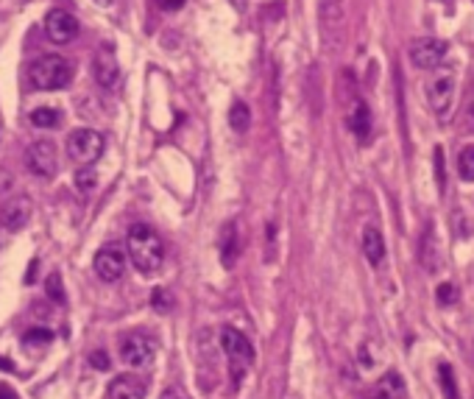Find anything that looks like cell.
Wrapping results in <instances>:
<instances>
[{
	"label": "cell",
	"mask_w": 474,
	"mask_h": 399,
	"mask_svg": "<svg viewBox=\"0 0 474 399\" xmlns=\"http://www.w3.org/2000/svg\"><path fill=\"white\" fill-rule=\"evenodd\" d=\"M457 173L463 181H474V142L463 145L457 154Z\"/></svg>",
	"instance_id": "obj_22"
},
{
	"label": "cell",
	"mask_w": 474,
	"mask_h": 399,
	"mask_svg": "<svg viewBox=\"0 0 474 399\" xmlns=\"http://www.w3.org/2000/svg\"><path fill=\"white\" fill-rule=\"evenodd\" d=\"M45 288H48V296L56 302V304H65V288H62V277H59V271H54V274H48V282H45Z\"/></svg>",
	"instance_id": "obj_26"
},
{
	"label": "cell",
	"mask_w": 474,
	"mask_h": 399,
	"mask_svg": "<svg viewBox=\"0 0 474 399\" xmlns=\"http://www.w3.org/2000/svg\"><path fill=\"white\" fill-rule=\"evenodd\" d=\"M151 307L156 313H170L173 310V296L165 291V288H154L151 291Z\"/></svg>",
	"instance_id": "obj_24"
},
{
	"label": "cell",
	"mask_w": 474,
	"mask_h": 399,
	"mask_svg": "<svg viewBox=\"0 0 474 399\" xmlns=\"http://www.w3.org/2000/svg\"><path fill=\"white\" fill-rule=\"evenodd\" d=\"M466 115H468V123H471V129H474V90H471V95H468V106H466Z\"/></svg>",
	"instance_id": "obj_34"
},
{
	"label": "cell",
	"mask_w": 474,
	"mask_h": 399,
	"mask_svg": "<svg viewBox=\"0 0 474 399\" xmlns=\"http://www.w3.org/2000/svg\"><path fill=\"white\" fill-rule=\"evenodd\" d=\"M73 79V70H70V62L56 56V54H48V56H40L37 62H31L28 67V81L34 90L40 92H54V90H62L67 87Z\"/></svg>",
	"instance_id": "obj_2"
},
{
	"label": "cell",
	"mask_w": 474,
	"mask_h": 399,
	"mask_svg": "<svg viewBox=\"0 0 474 399\" xmlns=\"http://www.w3.org/2000/svg\"><path fill=\"white\" fill-rule=\"evenodd\" d=\"M0 399H17L15 388H12V385H6V382H0Z\"/></svg>",
	"instance_id": "obj_33"
},
{
	"label": "cell",
	"mask_w": 474,
	"mask_h": 399,
	"mask_svg": "<svg viewBox=\"0 0 474 399\" xmlns=\"http://www.w3.org/2000/svg\"><path fill=\"white\" fill-rule=\"evenodd\" d=\"M379 391H385V393L393 399V393H402V391H404V385H402V377H399L396 371H388V374L382 377V382H379Z\"/></svg>",
	"instance_id": "obj_28"
},
{
	"label": "cell",
	"mask_w": 474,
	"mask_h": 399,
	"mask_svg": "<svg viewBox=\"0 0 474 399\" xmlns=\"http://www.w3.org/2000/svg\"><path fill=\"white\" fill-rule=\"evenodd\" d=\"M0 368H3V371H15V363L9 357H0Z\"/></svg>",
	"instance_id": "obj_36"
},
{
	"label": "cell",
	"mask_w": 474,
	"mask_h": 399,
	"mask_svg": "<svg viewBox=\"0 0 474 399\" xmlns=\"http://www.w3.org/2000/svg\"><path fill=\"white\" fill-rule=\"evenodd\" d=\"M59 120H62L59 117V109H54V106H40V109L31 112V123L37 129H56Z\"/></svg>",
	"instance_id": "obj_20"
},
{
	"label": "cell",
	"mask_w": 474,
	"mask_h": 399,
	"mask_svg": "<svg viewBox=\"0 0 474 399\" xmlns=\"http://www.w3.org/2000/svg\"><path fill=\"white\" fill-rule=\"evenodd\" d=\"M363 254H366V260L377 268V266H382V260H385V238H382V232L377 229V227H366L363 229Z\"/></svg>",
	"instance_id": "obj_15"
},
{
	"label": "cell",
	"mask_w": 474,
	"mask_h": 399,
	"mask_svg": "<svg viewBox=\"0 0 474 399\" xmlns=\"http://www.w3.org/2000/svg\"><path fill=\"white\" fill-rule=\"evenodd\" d=\"M92 268H95L98 279H104V282H117V279L126 274V252H123L120 246H115V243L101 246L98 254H95V260H92Z\"/></svg>",
	"instance_id": "obj_7"
},
{
	"label": "cell",
	"mask_w": 474,
	"mask_h": 399,
	"mask_svg": "<svg viewBox=\"0 0 474 399\" xmlns=\"http://www.w3.org/2000/svg\"><path fill=\"white\" fill-rule=\"evenodd\" d=\"M249 123H252L249 106H246L243 101H234L231 109H229V126H231L237 134H243V131H249Z\"/></svg>",
	"instance_id": "obj_19"
},
{
	"label": "cell",
	"mask_w": 474,
	"mask_h": 399,
	"mask_svg": "<svg viewBox=\"0 0 474 399\" xmlns=\"http://www.w3.org/2000/svg\"><path fill=\"white\" fill-rule=\"evenodd\" d=\"M45 31L56 45H67L79 37V20L67 9H51L45 17Z\"/></svg>",
	"instance_id": "obj_11"
},
{
	"label": "cell",
	"mask_w": 474,
	"mask_h": 399,
	"mask_svg": "<svg viewBox=\"0 0 474 399\" xmlns=\"http://www.w3.org/2000/svg\"><path fill=\"white\" fill-rule=\"evenodd\" d=\"M26 162H28L31 173H37V176H42V179L56 176V170H59V156H56L54 140H37V142L28 148Z\"/></svg>",
	"instance_id": "obj_9"
},
{
	"label": "cell",
	"mask_w": 474,
	"mask_h": 399,
	"mask_svg": "<svg viewBox=\"0 0 474 399\" xmlns=\"http://www.w3.org/2000/svg\"><path fill=\"white\" fill-rule=\"evenodd\" d=\"M37 268H40V260H31V268H28V277H26V282H28V285L37 279Z\"/></svg>",
	"instance_id": "obj_35"
},
{
	"label": "cell",
	"mask_w": 474,
	"mask_h": 399,
	"mask_svg": "<svg viewBox=\"0 0 474 399\" xmlns=\"http://www.w3.org/2000/svg\"><path fill=\"white\" fill-rule=\"evenodd\" d=\"M95 181H98V176H95L92 165H84V168H79V173H76V187H79L81 193H90V190L95 187Z\"/></svg>",
	"instance_id": "obj_25"
},
{
	"label": "cell",
	"mask_w": 474,
	"mask_h": 399,
	"mask_svg": "<svg viewBox=\"0 0 474 399\" xmlns=\"http://www.w3.org/2000/svg\"><path fill=\"white\" fill-rule=\"evenodd\" d=\"M156 6L165 9V12H179L184 6V0H156Z\"/></svg>",
	"instance_id": "obj_31"
},
{
	"label": "cell",
	"mask_w": 474,
	"mask_h": 399,
	"mask_svg": "<svg viewBox=\"0 0 474 399\" xmlns=\"http://www.w3.org/2000/svg\"><path fill=\"white\" fill-rule=\"evenodd\" d=\"M159 399H181V396H179V393H176L173 388H167V391H165V393H162Z\"/></svg>",
	"instance_id": "obj_37"
},
{
	"label": "cell",
	"mask_w": 474,
	"mask_h": 399,
	"mask_svg": "<svg viewBox=\"0 0 474 399\" xmlns=\"http://www.w3.org/2000/svg\"><path fill=\"white\" fill-rule=\"evenodd\" d=\"M95 3H98V6H109V3H112V0H95Z\"/></svg>",
	"instance_id": "obj_39"
},
{
	"label": "cell",
	"mask_w": 474,
	"mask_h": 399,
	"mask_svg": "<svg viewBox=\"0 0 474 399\" xmlns=\"http://www.w3.org/2000/svg\"><path fill=\"white\" fill-rule=\"evenodd\" d=\"M446 42L443 40H435V37H424V40H416L410 45V62L421 70H438L441 62L446 59Z\"/></svg>",
	"instance_id": "obj_8"
},
{
	"label": "cell",
	"mask_w": 474,
	"mask_h": 399,
	"mask_svg": "<svg viewBox=\"0 0 474 399\" xmlns=\"http://www.w3.org/2000/svg\"><path fill=\"white\" fill-rule=\"evenodd\" d=\"M126 254L134 263V268H140L142 274H154L162 266L165 246L148 224H134L129 229V238H126Z\"/></svg>",
	"instance_id": "obj_1"
},
{
	"label": "cell",
	"mask_w": 474,
	"mask_h": 399,
	"mask_svg": "<svg viewBox=\"0 0 474 399\" xmlns=\"http://www.w3.org/2000/svg\"><path fill=\"white\" fill-rule=\"evenodd\" d=\"M435 296H438V302H441V304H452V302L457 299V293H455V288H452L449 282H443V285L438 288V293H435Z\"/></svg>",
	"instance_id": "obj_29"
},
{
	"label": "cell",
	"mask_w": 474,
	"mask_h": 399,
	"mask_svg": "<svg viewBox=\"0 0 474 399\" xmlns=\"http://www.w3.org/2000/svg\"><path fill=\"white\" fill-rule=\"evenodd\" d=\"M220 346L226 352V360H229V371H231V380L234 385H240L243 374L252 368L254 363V349L249 343V338L243 332H237L234 327H223L220 329Z\"/></svg>",
	"instance_id": "obj_3"
},
{
	"label": "cell",
	"mask_w": 474,
	"mask_h": 399,
	"mask_svg": "<svg viewBox=\"0 0 474 399\" xmlns=\"http://www.w3.org/2000/svg\"><path fill=\"white\" fill-rule=\"evenodd\" d=\"M54 341V332L51 329H45V327H34V329H28L26 335H23V346H48Z\"/></svg>",
	"instance_id": "obj_23"
},
{
	"label": "cell",
	"mask_w": 474,
	"mask_h": 399,
	"mask_svg": "<svg viewBox=\"0 0 474 399\" xmlns=\"http://www.w3.org/2000/svg\"><path fill=\"white\" fill-rule=\"evenodd\" d=\"M318 20H321L324 42L335 45L341 23H343V0H321V3H318Z\"/></svg>",
	"instance_id": "obj_12"
},
{
	"label": "cell",
	"mask_w": 474,
	"mask_h": 399,
	"mask_svg": "<svg viewBox=\"0 0 474 399\" xmlns=\"http://www.w3.org/2000/svg\"><path fill=\"white\" fill-rule=\"evenodd\" d=\"M435 184H438V193L446 190V162H443V148L435 145Z\"/></svg>",
	"instance_id": "obj_27"
},
{
	"label": "cell",
	"mask_w": 474,
	"mask_h": 399,
	"mask_svg": "<svg viewBox=\"0 0 474 399\" xmlns=\"http://www.w3.org/2000/svg\"><path fill=\"white\" fill-rule=\"evenodd\" d=\"M438 382H441V391H443L446 399H460L457 382H455V371H452L449 363H441V366H438Z\"/></svg>",
	"instance_id": "obj_21"
},
{
	"label": "cell",
	"mask_w": 474,
	"mask_h": 399,
	"mask_svg": "<svg viewBox=\"0 0 474 399\" xmlns=\"http://www.w3.org/2000/svg\"><path fill=\"white\" fill-rule=\"evenodd\" d=\"M237 254H240V241H237V227L229 224L223 232V243H220V263L226 268H231L237 263Z\"/></svg>",
	"instance_id": "obj_18"
},
{
	"label": "cell",
	"mask_w": 474,
	"mask_h": 399,
	"mask_svg": "<svg viewBox=\"0 0 474 399\" xmlns=\"http://www.w3.org/2000/svg\"><path fill=\"white\" fill-rule=\"evenodd\" d=\"M90 363H92L98 371H109V366H112V360H109V355H106V352H95V355H90Z\"/></svg>",
	"instance_id": "obj_30"
},
{
	"label": "cell",
	"mask_w": 474,
	"mask_h": 399,
	"mask_svg": "<svg viewBox=\"0 0 474 399\" xmlns=\"http://www.w3.org/2000/svg\"><path fill=\"white\" fill-rule=\"evenodd\" d=\"M455 90H457V76L455 70L443 67L438 70L430 84H427V101H430V109L435 112V117L441 123H449L452 117V109H455Z\"/></svg>",
	"instance_id": "obj_4"
},
{
	"label": "cell",
	"mask_w": 474,
	"mask_h": 399,
	"mask_svg": "<svg viewBox=\"0 0 474 399\" xmlns=\"http://www.w3.org/2000/svg\"><path fill=\"white\" fill-rule=\"evenodd\" d=\"M92 73H95V81H98L104 90H112V87L120 81L117 56H115V48H112L109 42H101V45H98L95 59H92Z\"/></svg>",
	"instance_id": "obj_10"
},
{
	"label": "cell",
	"mask_w": 474,
	"mask_h": 399,
	"mask_svg": "<svg viewBox=\"0 0 474 399\" xmlns=\"http://www.w3.org/2000/svg\"><path fill=\"white\" fill-rule=\"evenodd\" d=\"M6 190H12V173L0 168V195H3Z\"/></svg>",
	"instance_id": "obj_32"
},
{
	"label": "cell",
	"mask_w": 474,
	"mask_h": 399,
	"mask_svg": "<svg viewBox=\"0 0 474 399\" xmlns=\"http://www.w3.org/2000/svg\"><path fill=\"white\" fill-rule=\"evenodd\" d=\"M67 154L81 165H92L104 154V137L92 129H76L67 137Z\"/></svg>",
	"instance_id": "obj_5"
},
{
	"label": "cell",
	"mask_w": 474,
	"mask_h": 399,
	"mask_svg": "<svg viewBox=\"0 0 474 399\" xmlns=\"http://www.w3.org/2000/svg\"><path fill=\"white\" fill-rule=\"evenodd\" d=\"M418 260H421V266H424L430 274H435V271H438V238H435L432 224H427V227H424V232H421Z\"/></svg>",
	"instance_id": "obj_17"
},
{
	"label": "cell",
	"mask_w": 474,
	"mask_h": 399,
	"mask_svg": "<svg viewBox=\"0 0 474 399\" xmlns=\"http://www.w3.org/2000/svg\"><path fill=\"white\" fill-rule=\"evenodd\" d=\"M154 355H156V341L154 338H148V335H126L123 341H120V360L126 363V366H131V368H145V366H151V360H154Z\"/></svg>",
	"instance_id": "obj_6"
},
{
	"label": "cell",
	"mask_w": 474,
	"mask_h": 399,
	"mask_svg": "<svg viewBox=\"0 0 474 399\" xmlns=\"http://www.w3.org/2000/svg\"><path fill=\"white\" fill-rule=\"evenodd\" d=\"M145 393H148V382L137 374H120L106 388V399H145Z\"/></svg>",
	"instance_id": "obj_13"
},
{
	"label": "cell",
	"mask_w": 474,
	"mask_h": 399,
	"mask_svg": "<svg viewBox=\"0 0 474 399\" xmlns=\"http://www.w3.org/2000/svg\"><path fill=\"white\" fill-rule=\"evenodd\" d=\"M349 129L357 134V140L366 145L371 140V109L366 101H357L354 109L349 112Z\"/></svg>",
	"instance_id": "obj_16"
},
{
	"label": "cell",
	"mask_w": 474,
	"mask_h": 399,
	"mask_svg": "<svg viewBox=\"0 0 474 399\" xmlns=\"http://www.w3.org/2000/svg\"><path fill=\"white\" fill-rule=\"evenodd\" d=\"M28 215H31V202L26 195H17V198H12V202L3 207V227L9 232H20L26 227Z\"/></svg>",
	"instance_id": "obj_14"
},
{
	"label": "cell",
	"mask_w": 474,
	"mask_h": 399,
	"mask_svg": "<svg viewBox=\"0 0 474 399\" xmlns=\"http://www.w3.org/2000/svg\"><path fill=\"white\" fill-rule=\"evenodd\" d=\"M368 399H391V396H388L385 391H377V393H374V396H368Z\"/></svg>",
	"instance_id": "obj_38"
}]
</instances>
